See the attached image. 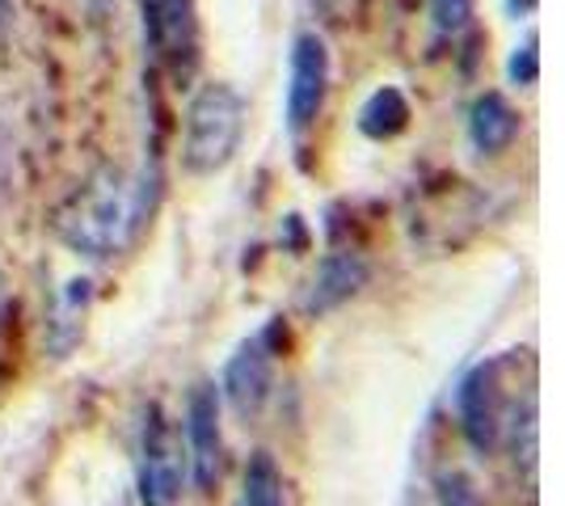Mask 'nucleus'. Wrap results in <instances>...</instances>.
Listing matches in <instances>:
<instances>
[{
	"label": "nucleus",
	"instance_id": "1",
	"mask_svg": "<svg viewBox=\"0 0 565 506\" xmlns=\"http://www.w3.org/2000/svg\"><path fill=\"white\" fill-rule=\"evenodd\" d=\"M148 216V182L106 165L55 212V233L81 258H115Z\"/></svg>",
	"mask_w": 565,
	"mask_h": 506
},
{
	"label": "nucleus",
	"instance_id": "2",
	"mask_svg": "<svg viewBox=\"0 0 565 506\" xmlns=\"http://www.w3.org/2000/svg\"><path fill=\"white\" fill-rule=\"evenodd\" d=\"M245 131V101L233 85H203L190 97L182 127V165L190 173H220L236 157Z\"/></svg>",
	"mask_w": 565,
	"mask_h": 506
},
{
	"label": "nucleus",
	"instance_id": "3",
	"mask_svg": "<svg viewBox=\"0 0 565 506\" xmlns=\"http://www.w3.org/2000/svg\"><path fill=\"white\" fill-rule=\"evenodd\" d=\"M186 485V443L161 406H148L140 427V503L178 506Z\"/></svg>",
	"mask_w": 565,
	"mask_h": 506
},
{
	"label": "nucleus",
	"instance_id": "4",
	"mask_svg": "<svg viewBox=\"0 0 565 506\" xmlns=\"http://www.w3.org/2000/svg\"><path fill=\"white\" fill-rule=\"evenodd\" d=\"M330 89V47L321 34H300L291 47V80H287V127L305 131L317 122Z\"/></svg>",
	"mask_w": 565,
	"mask_h": 506
},
{
	"label": "nucleus",
	"instance_id": "5",
	"mask_svg": "<svg viewBox=\"0 0 565 506\" xmlns=\"http://www.w3.org/2000/svg\"><path fill=\"white\" fill-rule=\"evenodd\" d=\"M148 43L173 76H186L199 60V18L194 0H140Z\"/></svg>",
	"mask_w": 565,
	"mask_h": 506
},
{
	"label": "nucleus",
	"instance_id": "6",
	"mask_svg": "<svg viewBox=\"0 0 565 506\" xmlns=\"http://www.w3.org/2000/svg\"><path fill=\"white\" fill-rule=\"evenodd\" d=\"M186 469L199 489H215L224 473V434H220V392L199 385L186 401Z\"/></svg>",
	"mask_w": 565,
	"mask_h": 506
},
{
	"label": "nucleus",
	"instance_id": "7",
	"mask_svg": "<svg viewBox=\"0 0 565 506\" xmlns=\"http://www.w3.org/2000/svg\"><path fill=\"white\" fill-rule=\"evenodd\" d=\"M270 380H275V355L266 334L245 337L233 351V359L224 367V397L241 418H254L270 397Z\"/></svg>",
	"mask_w": 565,
	"mask_h": 506
},
{
	"label": "nucleus",
	"instance_id": "8",
	"mask_svg": "<svg viewBox=\"0 0 565 506\" xmlns=\"http://www.w3.org/2000/svg\"><path fill=\"white\" fill-rule=\"evenodd\" d=\"M460 422L477 452H494L502 434V401H498V367H477L460 385Z\"/></svg>",
	"mask_w": 565,
	"mask_h": 506
},
{
	"label": "nucleus",
	"instance_id": "9",
	"mask_svg": "<svg viewBox=\"0 0 565 506\" xmlns=\"http://www.w3.org/2000/svg\"><path fill=\"white\" fill-rule=\"evenodd\" d=\"M363 283H367V262L359 254H330L308 283L305 309L308 313H330L338 304H347Z\"/></svg>",
	"mask_w": 565,
	"mask_h": 506
},
{
	"label": "nucleus",
	"instance_id": "10",
	"mask_svg": "<svg viewBox=\"0 0 565 506\" xmlns=\"http://www.w3.org/2000/svg\"><path fill=\"white\" fill-rule=\"evenodd\" d=\"M469 136L477 152H502L519 136V115L515 106L507 101L502 94H486L477 97L469 119Z\"/></svg>",
	"mask_w": 565,
	"mask_h": 506
},
{
	"label": "nucleus",
	"instance_id": "11",
	"mask_svg": "<svg viewBox=\"0 0 565 506\" xmlns=\"http://www.w3.org/2000/svg\"><path fill=\"white\" fill-rule=\"evenodd\" d=\"M405 122H409V101L397 89H376V94L363 101V110H359V131L372 136V140L397 136Z\"/></svg>",
	"mask_w": 565,
	"mask_h": 506
},
{
	"label": "nucleus",
	"instance_id": "12",
	"mask_svg": "<svg viewBox=\"0 0 565 506\" xmlns=\"http://www.w3.org/2000/svg\"><path fill=\"white\" fill-rule=\"evenodd\" d=\"M236 506H282V473L266 452L249 460L245 485H241V503Z\"/></svg>",
	"mask_w": 565,
	"mask_h": 506
},
{
	"label": "nucleus",
	"instance_id": "13",
	"mask_svg": "<svg viewBox=\"0 0 565 506\" xmlns=\"http://www.w3.org/2000/svg\"><path fill=\"white\" fill-rule=\"evenodd\" d=\"M430 18H435V30L460 34L472 18V0H430Z\"/></svg>",
	"mask_w": 565,
	"mask_h": 506
},
{
	"label": "nucleus",
	"instance_id": "14",
	"mask_svg": "<svg viewBox=\"0 0 565 506\" xmlns=\"http://www.w3.org/2000/svg\"><path fill=\"white\" fill-rule=\"evenodd\" d=\"M536 68H541V60H536V39H527V43L515 47V55H511V76H515L519 85H532V80H536Z\"/></svg>",
	"mask_w": 565,
	"mask_h": 506
},
{
	"label": "nucleus",
	"instance_id": "15",
	"mask_svg": "<svg viewBox=\"0 0 565 506\" xmlns=\"http://www.w3.org/2000/svg\"><path fill=\"white\" fill-rule=\"evenodd\" d=\"M9 22H13V0H0V34L9 30Z\"/></svg>",
	"mask_w": 565,
	"mask_h": 506
},
{
	"label": "nucleus",
	"instance_id": "16",
	"mask_svg": "<svg viewBox=\"0 0 565 506\" xmlns=\"http://www.w3.org/2000/svg\"><path fill=\"white\" fill-rule=\"evenodd\" d=\"M0 309H4V279H0Z\"/></svg>",
	"mask_w": 565,
	"mask_h": 506
}]
</instances>
